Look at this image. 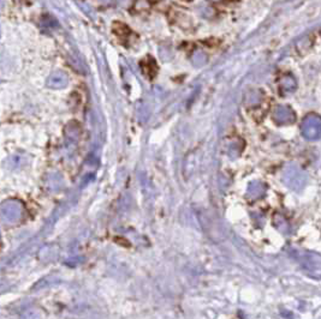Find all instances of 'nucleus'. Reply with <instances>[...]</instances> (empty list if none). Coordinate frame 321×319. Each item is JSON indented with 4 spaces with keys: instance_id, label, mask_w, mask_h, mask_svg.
<instances>
[{
    "instance_id": "obj_3",
    "label": "nucleus",
    "mask_w": 321,
    "mask_h": 319,
    "mask_svg": "<svg viewBox=\"0 0 321 319\" xmlns=\"http://www.w3.org/2000/svg\"><path fill=\"white\" fill-rule=\"evenodd\" d=\"M23 205L16 199L5 200L0 205V217L7 223H15L22 219Z\"/></svg>"
},
{
    "instance_id": "obj_6",
    "label": "nucleus",
    "mask_w": 321,
    "mask_h": 319,
    "mask_svg": "<svg viewBox=\"0 0 321 319\" xmlns=\"http://www.w3.org/2000/svg\"><path fill=\"white\" fill-rule=\"evenodd\" d=\"M265 185L260 181H254L251 182L248 187V196L251 199H258V198L262 197L265 195Z\"/></svg>"
},
{
    "instance_id": "obj_4",
    "label": "nucleus",
    "mask_w": 321,
    "mask_h": 319,
    "mask_svg": "<svg viewBox=\"0 0 321 319\" xmlns=\"http://www.w3.org/2000/svg\"><path fill=\"white\" fill-rule=\"evenodd\" d=\"M272 119L278 125H289L295 122L296 115L294 109L288 104H278L272 114Z\"/></svg>"
},
{
    "instance_id": "obj_7",
    "label": "nucleus",
    "mask_w": 321,
    "mask_h": 319,
    "mask_svg": "<svg viewBox=\"0 0 321 319\" xmlns=\"http://www.w3.org/2000/svg\"><path fill=\"white\" fill-rule=\"evenodd\" d=\"M282 88L283 91L285 93H291L296 89V82L294 79V77L291 76H284L282 79Z\"/></svg>"
},
{
    "instance_id": "obj_2",
    "label": "nucleus",
    "mask_w": 321,
    "mask_h": 319,
    "mask_svg": "<svg viewBox=\"0 0 321 319\" xmlns=\"http://www.w3.org/2000/svg\"><path fill=\"white\" fill-rule=\"evenodd\" d=\"M302 135L308 141H318L321 138V117L310 113L304 117L301 125Z\"/></svg>"
},
{
    "instance_id": "obj_8",
    "label": "nucleus",
    "mask_w": 321,
    "mask_h": 319,
    "mask_svg": "<svg viewBox=\"0 0 321 319\" xmlns=\"http://www.w3.org/2000/svg\"><path fill=\"white\" fill-rule=\"evenodd\" d=\"M21 319H42V315L37 308H28L22 313Z\"/></svg>"
},
{
    "instance_id": "obj_5",
    "label": "nucleus",
    "mask_w": 321,
    "mask_h": 319,
    "mask_svg": "<svg viewBox=\"0 0 321 319\" xmlns=\"http://www.w3.org/2000/svg\"><path fill=\"white\" fill-rule=\"evenodd\" d=\"M69 78L68 74L63 71H55L48 77L47 79V87L52 88V89H63L68 85Z\"/></svg>"
},
{
    "instance_id": "obj_1",
    "label": "nucleus",
    "mask_w": 321,
    "mask_h": 319,
    "mask_svg": "<svg viewBox=\"0 0 321 319\" xmlns=\"http://www.w3.org/2000/svg\"><path fill=\"white\" fill-rule=\"evenodd\" d=\"M283 180H284L286 186L298 192L306 186L307 175L304 171L301 170L297 165H289L283 172Z\"/></svg>"
}]
</instances>
